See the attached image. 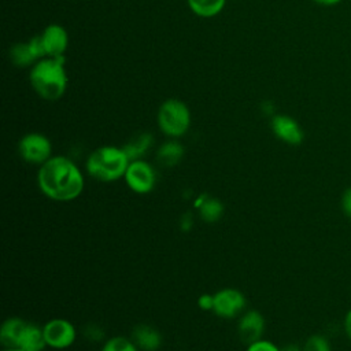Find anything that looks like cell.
Masks as SVG:
<instances>
[{
    "mask_svg": "<svg viewBox=\"0 0 351 351\" xmlns=\"http://www.w3.org/2000/svg\"><path fill=\"white\" fill-rule=\"evenodd\" d=\"M37 184L41 193L48 199L70 202L82 193L85 180L82 171L71 159L56 155L40 166Z\"/></svg>",
    "mask_w": 351,
    "mask_h": 351,
    "instance_id": "obj_1",
    "label": "cell"
},
{
    "mask_svg": "<svg viewBox=\"0 0 351 351\" xmlns=\"http://www.w3.org/2000/svg\"><path fill=\"white\" fill-rule=\"evenodd\" d=\"M29 81L34 92L44 100L53 101L60 99L67 88L64 56L37 60L30 70Z\"/></svg>",
    "mask_w": 351,
    "mask_h": 351,
    "instance_id": "obj_2",
    "label": "cell"
},
{
    "mask_svg": "<svg viewBox=\"0 0 351 351\" xmlns=\"http://www.w3.org/2000/svg\"><path fill=\"white\" fill-rule=\"evenodd\" d=\"M130 163L123 148L103 145L90 152L85 162V169L90 177L101 182H114L123 178Z\"/></svg>",
    "mask_w": 351,
    "mask_h": 351,
    "instance_id": "obj_3",
    "label": "cell"
},
{
    "mask_svg": "<svg viewBox=\"0 0 351 351\" xmlns=\"http://www.w3.org/2000/svg\"><path fill=\"white\" fill-rule=\"evenodd\" d=\"M158 126L169 137L184 136L191 126V112L188 106L178 99H167L158 110Z\"/></svg>",
    "mask_w": 351,
    "mask_h": 351,
    "instance_id": "obj_4",
    "label": "cell"
},
{
    "mask_svg": "<svg viewBox=\"0 0 351 351\" xmlns=\"http://www.w3.org/2000/svg\"><path fill=\"white\" fill-rule=\"evenodd\" d=\"M18 152L25 162L41 166L52 156V144L47 136L32 132L19 140Z\"/></svg>",
    "mask_w": 351,
    "mask_h": 351,
    "instance_id": "obj_5",
    "label": "cell"
},
{
    "mask_svg": "<svg viewBox=\"0 0 351 351\" xmlns=\"http://www.w3.org/2000/svg\"><path fill=\"white\" fill-rule=\"evenodd\" d=\"M123 178L129 189L138 195L149 193L156 184V173L144 159L130 160Z\"/></svg>",
    "mask_w": 351,
    "mask_h": 351,
    "instance_id": "obj_6",
    "label": "cell"
},
{
    "mask_svg": "<svg viewBox=\"0 0 351 351\" xmlns=\"http://www.w3.org/2000/svg\"><path fill=\"white\" fill-rule=\"evenodd\" d=\"M47 347L53 350L69 348L77 339L75 326L64 318H52L43 326Z\"/></svg>",
    "mask_w": 351,
    "mask_h": 351,
    "instance_id": "obj_7",
    "label": "cell"
},
{
    "mask_svg": "<svg viewBox=\"0 0 351 351\" xmlns=\"http://www.w3.org/2000/svg\"><path fill=\"white\" fill-rule=\"evenodd\" d=\"M245 308V296L236 288H222L214 293L213 311L221 318H234Z\"/></svg>",
    "mask_w": 351,
    "mask_h": 351,
    "instance_id": "obj_8",
    "label": "cell"
},
{
    "mask_svg": "<svg viewBox=\"0 0 351 351\" xmlns=\"http://www.w3.org/2000/svg\"><path fill=\"white\" fill-rule=\"evenodd\" d=\"M274 136L288 145H299L304 140V132L300 123L285 114H277L270 121Z\"/></svg>",
    "mask_w": 351,
    "mask_h": 351,
    "instance_id": "obj_9",
    "label": "cell"
},
{
    "mask_svg": "<svg viewBox=\"0 0 351 351\" xmlns=\"http://www.w3.org/2000/svg\"><path fill=\"white\" fill-rule=\"evenodd\" d=\"M40 38L47 58L64 56L63 53L66 52L69 45V36L63 26L58 23L48 25L40 34Z\"/></svg>",
    "mask_w": 351,
    "mask_h": 351,
    "instance_id": "obj_10",
    "label": "cell"
},
{
    "mask_svg": "<svg viewBox=\"0 0 351 351\" xmlns=\"http://www.w3.org/2000/svg\"><path fill=\"white\" fill-rule=\"evenodd\" d=\"M237 332L240 339L247 344L262 339V333L265 332V317L258 310L245 311L239 319Z\"/></svg>",
    "mask_w": 351,
    "mask_h": 351,
    "instance_id": "obj_11",
    "label": "cell"
},
{
    "mask_svg": "<svg viewBox=\"0 0 351 351\" xmlns=\"http://www.w3.org/2000/svg\"><path fill=\"white\" fill-rule=\"evenodd\" d=\"M132 340L143 351H156L162 346V335L160 332L149 325L140 324L132 330Z\"/></svg>",
    "mask_w": 351,
    "mask_h": 351,
    "instance_id": "obj_12",
    "label": "cell"
},
{
    "mask_svg": "<svg viewBox=\"0 0 351 351\" xmlns=\"http://www.w3.org/2000/svg\"><path fill=\"white\" fill-rule=\"evenodd\" d=\"M47 347V341L44 337L43 326H38L34 322H27L21 333L16 348L22 351H43Z\"/></svg>",
    "mask_w": 351,
    "mask_h": 351,
    "instance_id": "obj_13",
    "label": "cell"
},
{
    "mask_svg": "<svg viewBox=\"0 0 351 351\" xmlns=\"http://www.w3.org/2000/svg\"><path fill=\"white\" fill-rule=\"evenodd\" d=\"M25 325L26 321L19 317H10L3 322L0 329V343L3 348H16Z\"/></svg>",
    "mask_w": 351,
    "mask_h": 351,
    "instance_id": "obj_14",
    "label": "cell"
},
{
    "mask_svg": "<svg viewBox=\"0 0 351 351\" xmlns=\"http://www.w3.org/2000/svg\"><path fill=\"white\" fill-rule=\"evenodd\" d=\"M184 147L181 143L176 141V140H169L166 143H163L158 151H156V159L162 166L166 167H173L177 163H180V160L184 156Z\"/></svg>",
    "mask_w": 351,
    "mask_h": 351,
    "instance_id": "obj_15",
    "label": "cell"
},
{
    "mask_svg": "<svg viewBox=\"0 0 351 351\" xmlns=\"http://www.w3.org/2000/svg\"><path fill=\"white\" fill-rule=\"evenodd\" d=\"M196 207L199 211V217L207 223L217 222L223 214V204L217 197L203 196L202 199L196 200Z\"/></svg>",
    "mask_w": 351,
    "mask_h": 351,
    "instance_id": "obj_16",
    "label": "cell"
},
{
    "mask_svg": "<svg viewBox=\"0 0 351 351\" xmlns=\"http://www.w3.org/2000/svg\"><path fill=\"white\" fill-rule=\"evenodd\" d=\"M152 143H154L152 134L148 132H144V133H140L138 136H136L134 138H132L122 148L125 149V152L130 160H136V159H141L147 154V151L151 148Z\"/></svg>",
    "mask_w": 351,
    "mask_h": 351,
    "instance_id": "obj_17",
    "label": "cell"
},
{
    "mask_svg": "<svg viewBox=\"0 0 351 351\" xmlns=\"http://www.w3.org/2000/svg\"><path fill=\"white\" fill-rule=\"evenodd\" d=\"M186 3L195 15L213 18L223 10L226 0H186Z\"/></svg>",
    "mask_w": 351,
    "mask_h": 351,
    "instance_id": "obj_18",
    "label": "cell"
},
{
    "mask_svg": "<svg viewBox=\"0 0 351 351\" xmlns=\"http://www.w3.org/2000/svg\"><path fill=\"white\" fill-rule=\"evenodd\" d=\"M10 55H11V60H12L16 66H29L30 63L36 62V58L33 56V53H32L30 47H29L27 43L15 44V45L11 48Z\"/></svg>",
    "mask_w": 351,
    "mask_h": 351,
    "instance_id": "obj_19",
    "label": "cell"
},
{
    "mask_svg": "<svg viewBox=\"0 0 351 351\" xmlns=\"http://www.w3.org/2000/svg\"><path fill=\"white\" fill-rule=\"evenodd\" d=\"M302 348L303 351H332V344L326 336L314 333L304 340Z\"/></svg>",
    "mask_w": 351,
    "mask_h": 351,
    "instance_id": "obj_20",
    "label": "cell"
},
{
    "mask_svg": "<svg viewBox=\"0 0 351 351\" xmlns=\"http://www.w3.org/2000/svg\"><path fill=\"white\" fill-rule=\"evenodd\" d=\"M101 351H140V350L133 343V340H129L122 336H114L104 343Z\"/></svg>",
    "mask_w": 351,
    "mask_h": 351,
    "instance_id": "obj_21",
    "label": "cell"
},
{
    "mask_svg": "<svg viewBox=\"0 0 351 351\" xmlns=\"http://www.w3.org/2000/svg\"><path fill=\"white\" fill-rule=\"evenodd\" d=\"M245 351H281V348L270 340L258 339L247 346Z\"/></svg>",
    "mask_w": 351,
    "mask_h": 351,
    "instance_id": "obj_22",
    "label": "cell"
},
{
    "mask_svg": "<svg viewBox=\"0 0 351 351\" xmlns=\"http://www.w3.org/2000/svg\"><path fill=\"white\" fill-rule=\"evenodd\" d=\"M340 210L346 218L351 221V185L347 186L340 196Z\"/></svg>",
    "mask_w": 351,
    "mask_h": 351,
    "instance_id": "obj_23",
    "label": "cell"
},
{
    "mask_svg": "<svg viewBox=\"0 0 351 351\" xmlns=\"http://www.w3.org/2000/svg\"><path fill=\"white\" fill-rule=\"evenodd\" d=\"M197 306L204 310V311H208L211 310L213 311V307H214V295L211 293H203L197 298Z\"/></svg>",
    "mask_w": 351,
    "mask_h": 351,
    "instance_id": "obj_24",
    "label": "cell"
},
{
    "mask_svg": "<svg viewBox=\"0 0 351 351\" xmlns=\"http://www.w3.org/2000/svg\"><path fill=\"white\" fill-rule=\"evenodd\" d=\"M343 330L348 341L351 343V307L346 311L344 318H343Z\"/></svg>",
    "mask_w": 351,
    "mask_h": 351,
    "instance_id": "obj_25",
    "label": "cell"
},
{
    "mask_svg": "<svg viewBox=\"0 0 351 351\" xmlns=\"http://www.w3.org/2000/svg\"><path fill=\"white\" fill-rule=\"evenodd\" d=\"M314 3L319 4V5H326V7H330V5H336L339 3H341L343 0H313Z\"/></svg>",
    "mask_w": 351,
    "mask_h": 351,
    "instance_id": "obj_26",
    "label": "cell"
},
{
    "mask_svg": "<svg viewBox=\"0 0 351 351\" xmlns=\"http://www.w3.org/2000/svg\"><path fill=\"white\" fill-rule=\"evenodd\" d=\"M281 351H303V348L296 344H288L284 348H281Z\"/></svg>",
    "mask_w": 351,
    "mask_h": 351,
    "instance_id": "obj_27",
    "label": "cell"
},
{
    "mask_svg": "<svg viewBox=\"0 0 351 351\" xmlns=\"http://www.w3.org/2000/svg\"><path fill=\"white\" fill-rule=\"evenodd\" d=\"M1 351H22V350H19V348H3Z\"/></svg>",
    "mask_w": 351,
    "mask_h": 351,
    "instance_id": "obj_28",
    "label": "cell"
}]
</instances>
